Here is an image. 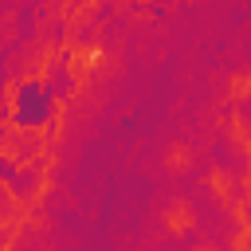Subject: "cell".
<instances>
[{"instance_id": "1", "label": "cell", "mask_w": 251, "mask_h": 251, "mask_svg": "<svg viewBox=\"0 0 251 251\" xmlns=\"http://www.w3.org/2000/svg\"><path fill=\"white\" fill-rule=\"evenodd\" d=\"M51 110H55V94H51V86H43V82H24L20 86V94H16V122L20 126H43L47 118H51Z\"/></svg>"}]
</instances>
